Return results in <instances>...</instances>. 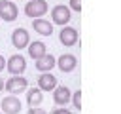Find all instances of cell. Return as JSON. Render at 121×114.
I'll return each instance as SVG.
<instances>
[{
	"instance_id": "17",
	"label": "cell",
	"mask_w": 121,
	"mask_h": 114,
	"mask_svg": "<svg viewBox=\"0 0 121 114\" xmlns=\"http://www.w3.org/2000/svg\"><path fill=\"white\" fill-rule=\"evenodd\" d=\"M70 10H74V11H81V0H70Z\"/></svg>"
},
{
	"instance_id": "10",
	"label": "cell",
	"mask_w": 121,
	"mask_h": 114,
	"mask_svg": "<svg viewBox=\"0 0 121 114\" xmlns=\"http://www.w3.org/2000/svg\"><path fill=\"white\" fill-rule=\"evenodd\" d=\"M70 95L72 93H70V89L66 86H55V89H53V101L59 106H64L70 101Z\"/></svg>"
},
{
	"instance_id": "16",
	"label": "cell",
	"mask_w": 121,
	"mask_h": 114,
	"mask_svg": "<svg viewBox=\"0 0 121 114\" xmlns=\"http://www.w3.org/2000/svg\"><path fill=\"white\" fill-rule=\"evenodd\" d=\"M70 101H72V103H74V106L79 110V108H81V91L78 89L74 95H70Z\"/></svg>"
},
{
	"instance_id": "19",
	"label": "cell",
	"mask_w": 121,
	"mask_h": 114,
	"mask_svg": "<svg viewBox=\"0 0 121 114\" xmlns=\"http://www.w3.org/2000/svg\"><path fill=\"white\" fill-rule=\"evenodd\" d=\"M51 114H72V112H70V110H66V108H62V106H60V108H57V110H53V112H51Z\"/></svg>"
},
{
	"instance_id": "11",
	"label": "cell",
	"mask_w": 121,
	"mask_h": 114,
	"mask_svg": "<svg viewBox=\"0 0 121 114\" xmlns=\"http://www.w3.org/2000/svg\"><path fill=\"white\" fill-rule=\"evenodd\" d=\"M57 86V78L51 74V72H42L40 78H38V87L42 91H53Z\"/></svg>"
},
{
	"instance_id": "12",
	"label": "cell",
	"mask_w": 121,
	"mask_h": 114,
	"mask_svg": "<svg viewBox=\"0 0 121 114\" xmlns=\"http://www.w3.org/2000/svg\"><path fill=\"white\" fill-rule=\"evenodd\" d=\"M55 61H57V59L45 51L42 57L36 59V70H40V72H49V70L55 66Z\"/></svg>"
},
{
	"instance_id": "4",
	"label": "cell",
	"mask_w": 121,
	"mask_h": 114,
	"mask_svg": "<svg viewBox=\"0 0 121 114\" xmlns=\"http://www.w3.org/2000/svg\"><path fill=\"white\" fill-rule=\"evenodd\" d=\"M17 15H19V10L13 4V0H0V19L2 21H15Z\"/></svg>"
},
{
	"instance_id": "8",
	"label": "cell",
	"mask_w": 121,
	"mask_h": 114,
	"mask_svg": "<svg viewBox=\"0 0 121 114\" xmlns=\"http://www.w3.org/2000/svg\"><path fill=\"white\" fill-rule=\"evenodd\" d=\"M28 42H30V36H28V32H26L25 28H15V30L11 32V44H13L17 49L26 48Z\"/></svg>"
},
{
	"instance_id": "20",
	"label": "cell",
	"mask_w": 121,
	"mask_h": 114,
	"mask_svg": "<svg viewBox=\"0 0 121 114\" xmlns=\"http://www.w3.org/2000/svg\"><path fill=\"white\" fill-rule=\"evenodd\" d=\"M4 68H6V59L0 55V70H4Z\"/></svg>"
},
{
	"instance_id": "5",
	"label": "cell",
	"mask_w": 121,
	"mask_h": 114,
	"mask_svg": "<svg viewBox=\"0 0 121 114\" xmlns=\"http://www.w3.org/2000/svg\"><path fill=\"white\" fill-rule=\"evenodd\" d=\"M26 86H28V82L19 74V76H11L6 84H4V87L11 93V95H19V93H23V91H26Z\"/></svg>"
},
{
	"instance_id": "2",
	"label": "cell",
	"mask_w": 121,
	"mask_h": 114,
	"mask_svg": "<svg viewBox=\"0 0 121 114\" xmlns=\"http://www.w3.org/2000/svg\"><path fill=\"white\" fill-rule=\"evenodd\" d=\"M70 17H72V11H70V8H66V6H62V4H59V6H55L53 10H51V21L55 23V25H68L70 23Z\"/></svg>"
},
{
	"instance_id": "6",
	"label": "cell",
	"mask_w": 121,
	"mask_h": 114,
	"mask_svg": "<svg viewBox=\"0 0 121 114\" xmlns=\"http://www.w3.org/2000/svg\"><path fill=\"white\" fill-rule=\"evenodd\" d=\"M0 108H2L4 114H19L21 112V101L17 99V95L4 97L0 101Z\"/></svg>"
},
{
	"instance_id": "21",
	"label": "cell",
	"mask_w": 121,
	"mask_h": 114,
	"mask_svg": "<svg viewBox=\"0 0 121 114\" xmlns=\"http://www.w3.org/2000/svg\"><path fill=\"white\" fill-rule=\"evenodd\" d=\"M4 89V82H2V78H0V91Z\"/></svg>"
},
{
	"instance_id": "14",
	"label": "cell",
	"mask_w": 121,
	"mask_h": 114,
	"mask_svg": "<svg viewBox=\"0 0 121 114\" xmlns=\"http://www.w3.org/2000/svg\"><path fill=\"white\" fill-rule=\"evenodd\" d=\"M42 101H43V97H42V89L40 87L26 89V103H28V106H38Z\"/></svg>"
},
{
	"instance_id": "22",
	"label": "cell",
	"mask_w": 121,
	"mask_h": 114,
	"mask_svg": "<svg viewBox=\"0 0 121 114\" xmlns=\"http://www.w3.org/2000/svg\"><path fill=\"white\" fill-rule=\"evenodd\" d=\"M0 114H4V112H2V110H0Z\"/></svg>"
},
{
	"instance_id": "18",
	"label": "cell",
	"mask_w": 121,
	"mask_h": 114,
	"mask_svg": "<svg viewBox=\"0 0 121 114\" xmlns=\"http://www.w3.org/2000/svg\"><path fill=\"white\" fill-rule=\"evenodd\" d=\"M26 114H47L43 108H40V106H30V110L26 112Z\"/></svg>"
},
{
	"instance_id": "15",
	"label": "cell",
	"mask_w": 121,
	"mask_h": 114,
	"mask_svg": "<svg viewBox=\"0 0 121 114\" xmlns=\"http://www.w3.org/2000/svg\"><path fill=\"white\" fill-rule=\"evenodd\" d=\"M26 48H28V55H30L32 59H38V57H42V55L45 53V44H43L42 40H36V42L28 44Z\"/></svg>"
},
{
	"instance_id": "3",
	"label": "cell",
	"mask_w": 121,
	"mask_h": 114,
	"mask_svg": "<svg viewBox=\"0 0 121 114\" xmlns=\"http://www.w3.org/2000/svg\"><path fill=\"white\" fill-rule=\"evenodd\" d=\"M6 68H8V72H9L11 76H19V74L25 72L26 61H25L23 55H11V57L6 61Z\"/></svg>"
},
{
	"instance_id": "9",
	"label": "cell",
	"mask_w": 121,
	"mask_h": 114,
	"mask_svg": "<svg viewBox=\"0 0 121 114\" xmlns=\"http://www.w3.org/2000/svg\"><path fill=\"white\" fill-rule=\"evenodd\" d=\"M55 65H57L62 72H72V70L76 68V65H78V59H76L72 53H64V55H60V57L55 61Z\"/></svg>"
},
{
	"instance_id": "13",
	"label": "cell",
	"mask_w": 121,
	"mask_h": 114,
	"mask_svg": "<svg viewBox=\"0 0 121 114\" xmlns=\"http://www.w3.org/2000/svg\"><path fill=\"white\" fill-rule=\"evenodd\" d=\"M32 28H34L38 34H42V36H51V34H53V25H51L49 21L42 19V17H36V19H34Z\"/></svg>"
},
{
	"instance_id": "1",
	"label": "cell",
	"mask_w": 121,
	"mask_h": 114,
	"mask_svg": "<svg viewBox=\"0 0 121 114\" xmlns=\"http://www.w3.org/2000/svg\"><path fill=\"white\" fill-rule=\"evenodd\" d=\"M47 10H49V8H47V2H45V0H28L26 6H25V13H26L28 17H32V19L45 15Z\"/></svg>"
},
{
	"instance_id": "7",
	"label": "cell",
	"mask_w": 121,
	"mask_h": 114,
	"mask_svg": "<svg viewBox=\"0 0 121 114\" xmlns=\"http://www.w3.org/2000/svg\"><path fill=\"white\" fill-rule=\"evenodd\" d=\"M59 40L62 46H74L78 42V30L74 27H62L59 32Z\"/></svg>"
}]
</instances>
